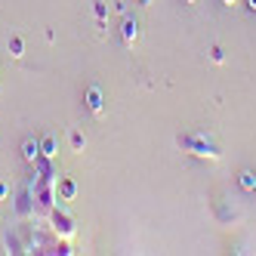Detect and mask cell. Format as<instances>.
Returning a JSON list of instances; mask_svg holds the SVG:
<instances>
[{"label": "cell", "mask_w": 256, "mask_h": 256, "mask_svg": "<svg viewBox=\"0 0 256 256\" xmlns=\"http://www.w3.org/2000/svg\"><path fill=\"white\" fill-rule=\"evenodd\" d=\"M179 148L182 152H188L194 158H210V160H219L222 158V152H219V145L210 142L207 136H200V133H186V136H179Z\"/></svg>", "instance_id": "6da1fadb"}, {"label": "cell", "mask_w": 256, "mask_h": 256, "mask_svg": "<svg viewBox=\"0 0 256 256\" xmlns=\"http://www.w3.org/2000/svg\"><path fill=\"white\" fill-rule=\"evenodd\" d=\"M46 216H50V226H52V232H56L59 238H65V241H68V238L74 234V219H71L68 213H59V210H50Z\"/></svg>", "instance_id": "7a4b0ae2"}, {"label": "cell", "mask_w": 256, "mask_h": 256, "mask_svg": "<svg viewBox=\"0 0 256 256\" xmlns=\"http://www.w3.org/2000/svg\"><path fill=\"white\" fill-rule=\"evenodd\" d=\"M136 38H139V22L126 16V19L120 22V40H124V46H133Z\"/></svg>", "instance_id": "3957f363"}, {"label": "cell", "mask_w": 256, "mask_h": 256, "mask_svg": "<svg viewBox=\"0 0 256 256\" xmlns=\"http://www.w3.org/2000/svg\"><path fill=\"white\" fill-rule=\"evenodd\" d=\"M56 198L59 200H74L78 198V182L74 179H59L56 182Z\"/></svg>", "instance_id": "277c9868"}, {"label": "cell", "mask_w": 256, "mask_h": 256, "mask_svg": "<svg viewBox=\"0 0 256 256\" xmlns=\"http://www.w3.org/2000/svg\"><path fill=\"white\" fill-rule=\"evenodd\" d=\"M102 105H105L102 90H99V86H90V90H86V108H90L93 114H102Z\"/></svg>", "instance_id": "5b68a950"}, {"label": "cell", "mask_w": 256, "mask_h": 256, "mask_svg": "<svg viewBox=\"0 0 256 256\" xmlns=\"http://www.w3.org/2000/svg\"><path fill=\"white\" fill-rule=\"evenodd\" d=\"M40 154H44V158H50V160L59 154V139L52 136V133H46V136L40 139Z\"/></svg>", "instance_id": "8992f818"}, {"label": "cell", "mask_w": 256, "mask_h": 256, "mask_svg": "<svg viewBox=\"0 0 256 256\" xmlns=\"http://www.w3.org/2000/svg\"><path fill=\"white\" fill-rule=\"evenodd\" d=\"M22 158H25L28 164H34V160L40 158V142H38V139H25V142H22Z\"/></svg>", "instance_id": "52a82bcc"}, {"label": "cell", "mask_w": 256, "mask_h": 256, "mask_svg": "<svg viewBox=\"0 0 256 256\" xmlns=\"http://www.w3.org/2000/svg\"><path fill=\"white\" fill-rule=\"evenodd\" d=\"M10 56H12V59H22V56H25V40L19 38V34H16V38H10Z\"/></svg>", "instance_id": "ba28073f"}, {"label": "cell", "mask_w": 256, "mask_h": 256, "mask_svg": "<svg viewBox=\"0 0 256 256\" xmlns=\"http://www.w3.org/2000/svg\"><path fill=\"white\" fill-rule=\"evenodd\" d=\"M253 182H256V173H253V170H244V173H241V186H244L247 192H253Z\"/></svg>", "instance_id": "9c48e42d"}, {"label": "cell", "mask_w": 256, "mask_h": 256, "mask_svg": "<svg viewBox=\"0 0 256 256\" xmlns=\"http://www.w3.org/2000/svg\"><path fill=\"white\" fill-rule=\"evenodd\" d=\"M84 145H86L84 133H71V148H74V152H84Z\"/></svg>", "instance_id": "30bf717a"}, {"label": "cell", "mask_w": 256, "mask_h": 256, "mask_svg": "<svg viewBox=\"0 0 256 256\" xmlns=\"http://www.w3.org/2000/svg\"><path fill=\"white\" fill-rule=\"evenodd\" d=\"M93 12H96V19H105V16H108V6L102 4V0H96V6H93Z\"/></svg>", "instance_id": "8fae6325"}, {"label": "cell", "mask_w": 256, "mask_h": 256, "mask_svg": "<svg viewBox=\"0 0 256 256\" xmlns=\"http://www.w3.org/2000/svg\"><path fill=\"white\" fill-rule=\"evenodd\" d=\"M210 56H213V62H222V59H226V56H222V50H219V46H213V50H210Z\"/></svg>", "instance_id": "7c38bea8"}, {"label": "cell", "mask_w": 256, "mask_h": 256, "mask_svg": "<svg viewBox=\"0 0 256 256\" xmlns=\"http://www.w3.org/2000/svg\"><path fill=\"white\" fill-rule=\"evenodd\" d=\"M0 198H10V186H6V182H0Z\"/></svg>", "instance_id": "4fadbf2b"}, {"label": "cell", "mask_w": 256, "mask_h": 256, "mask_svg": "<svg viewBox=\"0 0 256 256\" xmlns=\"http://www.w3.org/2000/svg\"><path fill=\"white\" fill-rule=\"evenodd\" d=\"M222 4H226V6H234V4H238V0H222Z\"/></svg>", "instance_id": "5bb4252c"}, {"label": "cell", "mask_w": 256, "mask_h": 256, "mask_svg": "<svg viewBox=\"0 0 256 256\" xmlns=\"http://www.w3.org/2000/svg\"><path fill=\"white\" fill-rule=\"evenodd\" d=\"M139 4H142V6H152V0H139Z\"/></svg>", "instance_id": "9a60e30c"}, {"label": "cell", "mask_w": 256, "mask_h": 256, "mask_svg": "<svg viewBox=\"0 0 256 256\" xmlns=\"http://www.w3.org/2000/svg\"><path fill=\"white\" fill-rule=\"evenodd\" d=\"M247 4H250V10H256V0H247Z\"/></svg>", "instance_id": "2e32d148"}, {"label": "cell", "mask_w": 256, "mask_h": 256, "mask_svg": "<svg viewBox=\"0 0 256 256\" xmlns=\"http://www.w3.org/2000/svg\"><path fill=\"white\" fill-rule=\"evenodd\" d=\"M253 192H256V182H253Z\"/></svg>", "instance_id": "e0dca14e"}, {"label": "cell", "mask_w": 256, "mask_h": 256, "mask_svg": "<svg viewBox=\"0 0 256 256\" xmlns=\"http://www.w3.org/2000/svg\"><path fill=\"white\" fill-rule=\"evenodd\" d=\"M188 4H194V0H188Z\"/></svg>", "instance_id": "ac0fdd59"}]
</instances>
